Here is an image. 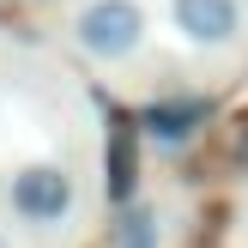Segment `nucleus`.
<instances>
[{"label":"nucleus","instance_id":"nucleus-1","mask_svg":"<svg viewBox=\"0 0 248 248\" xmlns=\"http://www.w3.org/2000/svg\"><path fill=\"white\" fill-rule=\"evenodd\" d=\"M152 36V12L140 0H85L73 12V43L91 61H127Z\"/></svg>","mask_w":248,"mask_h":248},{"label":"nucleus","instance_id":"nucleus-2","mask_svg":"<svg viewBox=\"0 0 248 248\" xmlns=\"http://www.w3.org/2000/svg\"><path fill=\"white\" fill-rule=\"evenodd\" d=\"M6 206H12L18 224L48 230V224H61V218L73 212V176L61 164H48V157H36V164H24L18 176L6 182Z\"/></svg>","mask_w":248,"mask_h":248},{"label":"nucleus","instance_id":"nucleus-3","mask_svg":"<svg viewBox=\"0 0 248 248\" xmlns=\"http://www.w3.org/2000/svg\"><path fill=\"white\" fill-rule=\"evenodd\" d=\"M170 24L194 48H230L242 36V0H170Z\"/></svg>","mask_w":248,"mask_h":248},{"label":"nucleus","instance_id":"nucleus-4","mask_svg":"<svg viewBox=\"0 0 248 248\" xmlns=\"http://www.w3.org/2000/svg\"><path fill=\"white\" fill-rule=\"evenodd\" d=\"M206 121V97H164V103H145L140 109V133L157 145H188Z\"/></svg>","mask_w":248,"mask_h":248},{"label":"nucleus","instance_id":"nucleus-5","mask_svg":"<svg viewBox=\"0 0 248 248\" xmlns=\"http://www.w3.org/2000/svg\"><path fill=\"white\" fill-rule=\"evenodd\" d=\"M109 248H164V224L145 200L115 206V224H109Z\"/></svg>","mask_w":248,"mask_h":248},{"label":"nucleus","instance_id":"nucleus-6","mask_svg":"<svg viewBox=\"0 0 248 248\" xmlns=\"http://www.w3.org/2000/svg\"><path fill=\"white\" fill-rule=\"evenodd\" d=\"M127 145H133V140H127V127L109 140V200H115V206H127V200H133V170H140Z\"/></svg>","mask_w":248,"mask_h":248}]
</instances>
